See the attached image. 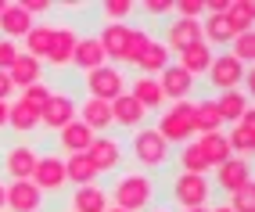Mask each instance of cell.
Here are the masks:
<instances>
[{
    "label": "cell",
    "mask_w": 255,
    "mask_h": 212,
    "mask_svg": "<svg viewBox=\"0 0 255 212\" xmlns=\"http://www.w3.org/2000/svg\"><path fill=\"white\" fill-rule=\"evenodd\" d=\"M155 202V180L147 173H126L112 187V205L123 212H147Z\"/></svg>",
    "instance_id": "obj_1"
},
{
    "label": "cell",
    "mask_w": 255,
    "mask_h": 212,
    "mask_svg": "<svg viewBox=\"0 0 255 212\" xmlns=\"http://www.w3.org/2000/svg\"><path fill=\"white\" fill-rule=\"evenodd\" d=\"M169 151H173V148L158 137L155 126H140L137 137H129V155H133V162L140 166V173L162 169V166L169 162Z\"/></svg>",
    "instance_id": "obj_2"
},
{
    "label": "cell",
    "mask_w": 255,
    "mask_h": 212,
    "mask_svg": "<svg viewBox=\"0 0 255 212\" xmlns=\"http://www.w3.org/2000/svg\"><path fill=\"white\" fill-rule=\"evenodd\" d=\"M155 130L169 148L173 144H191V137H194V101H176L173 108H165L158 115Z\"/></svg>",
    "instance_id": "obj_3"
},
{
    "label": "cell",
    "mask_w": 255,
    "mask_h": 212,
    "mask_svg": "<svg viewBox=\"0 0 255 212\" xmlns=\"http://www.w3.org/2000/svg\"><path fill=\"white\" fill-rule=\"evenodd\" d=\"M83 86H87V97H97V101L112 104L119 94H126V76H123V68H115V65H101L94 72H87Z\"/></svg>",
    "instance_id": "obj_4"
},
{
    "label": "cell",
    "mask_w": 255,
    "mask_h": 212,
    "mask_svg": "<svg viewBox=\"0 0 255 212\" xmlns=\"http://www.w3.org/2000/svg\"><path fill=\"white\" fill-rule=\"evenodd\" d=\"M212 198V184L205 176H194V173H180L173 180V202L180 209H205Z\"/></svg>",
    "instance_id": "obj_5"
},
{
    "label": "cell",
    "mask_w": 255,
    "mask_h": 212,
    "mask_svg": "<svg viewBox=\"0 0 255 212\" xmlns=\"http://www.w3.org/2000/svg\"><path fill=\"white\" fill-rule=\"evenodd\" d=\"M205 76L212 83V90H219V94H223V90H241V83L248 79V65H241L230 54H216Z\"/></svg>",
    "instance_id": "obj_6"
},
{
    "label": "cell",
    "mask_w": 255,
    "mask_h": 212,
    "mask_svg": "<svg viewBox=\"0 0 255 212\" xmlns=\"http://www.w3.org/2000/svg\"><path fill=\"white\" fill-rule=\"evenodd\" d=\"M32 187H36L40 194H58L65 184V158L58 155H36V166H32Z\"/></svg>",
    "instance_id": "obj_7"
},
{
    "label": "cell",
    "mask_w": 255,
    "mask_h": 212,
    "mask_svg": "<svg viewBox=\"0 0 255 212\" xmlns=\"http://www.w3.org/2000/svg\"><path fill=\"white\" fill-rule=\"evenodd\" d=\"M155 79H158L162 101H173V104H176V101H187V97H191V90H194V79L187 76L176 61H169V65L162 68V72H158Z\"/></svg>",
    "instance_id": "obj_8"
},
{
    "label": "cell",
    "mask_w": 255,
    "mask_h": 212,
    "mask_svg": "<svg viewBox=\"0 0 255 212\" xmlns=\"http://www.w3.org/2000/svg\"><path fill=\"white\" fill-rule=\"evenodd\" d=\"M87 158L97 169V176L101 173H119V166H123V144L115 137H94V144L87 148Z\"/></svg>",
    "instance_id": "obj_9"
},
{
    "label": "cell",
    "mask_w": 255,
    "mask_h": 212,
    "mask_svg": "<svg viewBox=\"0 0 255 212\" xmlns=\"http://www.w3.org/2000/svg\"><path fill=\"white\" fill-rule=\"evenodd\" d=\"M76 108H79V104L69 94H54V90H50V101L43 104V112H40V126H47V130L58 133V130H65L76 119Z\"/></svg>",
    "instance_id": "obj_10"
},
{
    "label": "cell",
    "mask_w": 255,
    "mask_h": 212,
    "mask_svg": "<svg viewBox=\"0 0 255 212\" xmlns=\"http://www.w3.org/2000/svg\"><path fill=\"white\" fill-rule=\"evenodd\" d=\"M79 43V32L72 25H54L50 32V50H47V61L54 68H69L72 65V50Z\"/></svg>",
    "instance_id": "obj_11"
},
{
    "label": "cell",
    "mask_w": 255,
    "mask_h": 212,
    "mask_svg": "<svg viewBox=\"0 0 255 212\" xmlns=\"http://www.w3.org/2000/svg\"><path fill=\"white\" fill-rule=\"evenodd\" d=\"M165 50H187V47H194V43H201V22H194V18H173L169 22V29H165Z\"/></svg>",
    "instance_id": "obj_12"
},
{
    "label": "cell",
    "mask_w": 255,
    "mask_h": 212,
    "mask_svg": "<svg viewBox=\"0 0 255 212\" xmlns=\"http://www.w3.org/2000/svg\"><path fill=\"white\" fill-rule=\"evenodd\" d=\"M76 119L87 126L90 133H108L112 130V108H108V101H97V97H87L76 108Z\"/></svg>",
    "instance_id": "obj_13"
},
{
    "label": "cell",
    "mask_w": 255,
    "mask_h": 212,
    "mask_svg": "<svg viewBox=\"0 0 255 212\" xmlns=\"http://www.w3.org/2000/svg\"><path fill=\"white\" fill-rule=\"evenodd\" d=\"M108 108H112V126H123V130H140L144 119H147V112L129 94H119Z\"/></svg>",
    "instance_id": "obj_14"
},
{
    "label": "cell",
    "mask_w": 255,
    "mask_h": 212,
    "mask_svg": "<svg viewBox=\"0 0 255 212\" xmlns=\"http://www.w3.org/2000/svg\"><path fill=\"white\" fill-rule=\"evenodd\" d=\"M43 194L32 187V180H11L7 184V209L11 212H40Z\"/></svg>",
    "instance_id": "obj_15"
},
{
    "label": "cell",
    "mask_w": 255,
    "mask_h": 212,
    "mask_svg": "<svg viewBox=\"0 0 255 212\" xmlns=\"http://www.w3.org/2000/svg\"><path fill=\"white\" fill-rule=\"evenodd\" d=\"M252 180V169H248V162L245 158H227L223 166H216V187L219 191H227V194H234L237 187H245Z\"/></svg>",
    "instance_id": "obj_16"
},
{
    "label": "cell",
    "mask_w": 255,
    "mask_h": 212,
    "mask_svg": "<svg viewBox=\"0 0 255 212\" xmlns=\"http://www.w3.org/2000/svg\"><path fill=\"white\" fill-rule=\"evenodd\" d=\"M32 166H36V151H32L29 144H11L4 151V173L11 176V180H29Z\"/></svg>",
    "instance_id": "obj_17"
},
{
    "label": "cell",
    "mask_w": 255,
    "mask_h": 212,
    "mask_svg": "<svg viewBox=\"0 0 255 212\" xmlns=\"http://www.w3.org/2000/svg\"><path fill=\"white\" fill-rule=\"evenodd\" d=\"M72 65L79 68V72H94V68L108 65L101 40H97V36H79V43H76V50H72Z\"/></svg>",
    "instance_id": "obj_18"
},
{
    "label": "cell",
    "mask_w": 255,
    "mask_h": 212,
    "mask_svg": "<svg viewBox=\"0 0 255 212\" xmlns=\"http://www.w3.org/2000/svg\"><path fill=\"white\" fill-rule=\"evenodd\" d=\"M32 25L36 22L22 11V4H4V11H0V36L4 40H25V32Z\"/></svg>",
    "instance_id": "obj_19"
},
{
    "label": "cell",
    "mask_w": 255,
    "mask_h": 212,
    "mask_svg": "<svg viewBox=\"0 0 255 212\" xmlns=\"http://www.w3.org/2000/svg\"><path fill=\"white\" fill-rule=\"evenodd\" d=\"M227 144H230V151H237V158L252 155V148H255V108H248L241 119L234 122V130H230V137H227Z\"/></svg>",
    "instance_id": "obj_20"
},
{
    "label": "cell",
    "mask_w": 255,
    "mask_h": 212,
    "mask_svg": "<svg viewBox=\"0 0 255 212\" xmlns=\"http://www.w3.org/2000/svg\"><path fill=\"white\" fill-rule=\"evenodd\" d=\"M129 25L126 22H108L105 29H101V47H105V58H112V61H119V65H123V58H126V43H129Z\"/></svg>",
    "instance_id": "obj_21"
},
{
    "label": "cell",
    "mask_w": 255,
    "mask_h": 212,
    "mask_svg": "<svg viewBox=\"0 0 255 212\" xmlns=\"http://www.w3.org/2000/svg\"><path fill=\"white\" fill-rule=\"evenodd\" d=\"M212 58H216V50H212V47L194 43V47H187V50H180V54H176V65H180L191 79H198V76H205V72H209Z\"/></svg>",
    "instance_id": "obj_22"
},
{
    "label": "cell",
    "mask_w": 255,
    "mask_h": 212,
    "mask_svg": "<svg viewBox=\"0 0 255 212\" xmlns=\"http://www.w3.org/2000/svg\"><path fill=\"white\" fill-rule=\"evenodd\" d=\"M94 137H97V133H90L79 119H72L65 130H58V144H61L65 155H87V148L94 144Z\"/></svg>",
    "instance_id": "obj_23"
},
{
    "label": "cell",
    "mask_w": 255,
    "mask_h": 212,
    "mask_svg": "<svg viewBox=\"0 0 255 212\" xmlns=\"http://www.w3.org/2000/svg\"><path fill=\"white\" fill-rule=\"evenodd\" d=\"M7 76L14 83V90H25V86H32V83H43V61L29 58V54H18L14 65L7 68Z\"/></svg>",
    "instance_id": "obj_24"
},
{
    "label": "cell",
    "mask_w": 255,
    "mask_h": 212,
    "mask_svg": "<svg viewBox=\"0 0 255 212\" xmlns=\"http://www.w3.org/2000/svg\"><path fill=\"white\" fill-rule=\"evenodd\" d=\"M126 94H129L133 101H137L144 112H155V108H162V104H165V101H162V90H158V79H155V76H137Z\"/></svg>",
    "instance_id": "obj_25"
},
{
    "label": "cell",
    "mask_w": 255,
    "mask_h": 212,
    "mask_svg": "<svg viewBox=\"0 0 255 212\" xmlns=\"http://www.w3.org/2000/svg\"><path fill=\"white\" fill-rule=\"evenodd\" d=\"M223 18H227V25H230L234 36L252 32L255 29V4H252V0H230L227 11H223Z\"/></svg>",
    "instance_id": "obj_26"
},
{
    "label": "cell",
    "mask_w": 255,
    "mask_h": 212,
    "mask_svg": "<svg viewBox=\"0 0 255 212\" xmlns=\"http://www.w3.org/2000/svg\"><path fill=\"white\" fill-rule=\"evenodd\" d=\"M194 144H198L201 155H205L209 169H216V166H223L227 158H234V151H230V144H227V137H223V133H201Z\"/></svg>",
    "instance_id": "obj_27"
},
{
    "label": "cell",
    "mask_w": 255,
    "mask_h": 212,
    "mask_svg": "<svg viewBox=\"0 0 255 212\" xmlns=\"http://www.w3.org/2000/svg\"><path fill=\"white\" fill-rule=\"evenodd\" d=\"M212 101H216V112H219V119H223V122H237V119L252 108V101H248L245 90H223V94L212 97Z\"/></svg>",
    "instance_id": "obj_28"
},
{
    "label": "cell",
    "mask_w": 255,
    "mask_h": 212,
    "mask_svg": "<svg viewBox=\"0 0 255 212\" xmlns=\"http://www.w3.org/2000/svg\"><path fill=\"white\" fill-rule=\"evenodd\" d=\"M165 65H169V50H165L162 40H151V43L144 47V54L133 61V68H137L140 76H158Z\"/></svg>",
    "instance_id": "obj_29"
},
{
    "label": "cell",
    "mask_w": 255,
    "mask_h": 212,
    "mask_svg": "<svg viewBox=\"0 0 255 212\" xmlns=\"http://www.w3.org/2000/svg\"><path fill=\"white\" fill-rule=\"evenodd\" d=\"M65 180L72 187H90V184H97V169L90 166L87 155H69L65 158Z\"/></svg>",
    "instance_id": "obj_30"
},
{
    "label": "cell",
    "mask_w": 255,
    "mask_h": 212,
    "mask_svg": "<svg viewBox=\"0 0 255 212\" xmlns=\"http://www.w3.org/2000/svg\"><path fill=\"white\" fill-rule=\"evenodd\" d=\"M105 209H108V191H105V187H97V184L76 187V194H72V212H105Z\"/></svg>",
    "instance_id": "obj_31"
},
{
    "label": "cell",
    "mask_w": 255,
    "mask_h": 212,
    "mask_svg": "<svg viewBox=\"0 0 255 212\" xmlns=\"http://www.w3.org/2000/svg\"><path fill=\"white\" fill-rule=\"evenodd\" d=\"M230 40H234V32H230L223 14H209L201 22V43L205 47H230Z\"/></svg>",
    "instance_id": "obj_32"
},
{
    "label": "cell",
    "mask_w": 255,
    "mask_h": 212,
    "mask_svg": "<svg viewBox=\"0 0 255 212\" xmlns=\"http://www.w3.org/2000/svg\"><path fill=\"white\" fill-rule=\"evenodd\" d=\"M50 32H54V25H50V22L32 25V29L25 32V50H22V54L36 58V61H47V50H50Z\"/></svg>",
    "instance_id": "obj_33"
},
{
    "label": "cell",
    "mask_w": 255,
    "mask_h": 212,
    "mask_svg": "<svg viewBox=\"0 0 255 212\" xmlns=\"http://www.w3.org/2000/svg\"><path fill=\"white\" fill-rule=\"evenodd\" d=\"M7 126L14 133H32V130H40V112H32L29 104L14 101V104H7Z\"/></svg>",
    "instance_id": "obj_34"
},
{
    "label": "cell",
    "mask_w": 255,
    "mask_h": 212,
    "mask_svg": "<svg viewBox=\"0 0 255 212\" xmlns=\"http://www.w3.org/2000/svg\"><path fill=\"white\" fill-rule=\"evenodd\" d=\"M219 126H223V119L216 112V101H194V133H219Z\"/></svg>",
    "instance_id": "obj_35"
},
{
    "label": "cell",
    "mask_w": 255,
    "mask_h": 212,
    "mask_svg": "<svg viewBox=\"0 0 255 212\" xmlns=\"http://www.w3.org/2000/svg\"><path fill=\"white\" fill-rule=\"evenodd\" d=\"M176 162H180V173H194V176L209 173V162H205V155L198 151V144H180Z\"/></svg>",
    "instance_id": "obj_36"
},
{
    "label": "cell",
    "mask_w": 255,
    "mask_h": 212,
    "mask_svg": "<svg viewBox=\"0 0 255 212\" xmlns=\"http://www.w3.org/2000/svg\"><path fill=\"white\" fill-rule=\"evenodd\" d=\"M230 58H237L241 65H248V61H255V29L252 32H241V36H234L230 40V50H227Z\"/></svg>",
    "instance_id": "obj_37"
},
{
    "label": "cell",
    "mask_w": 255,
    "mask_h": 212,
    "mask_svg": "<svg viewBox=\"0 0 255 212\" xmlns=\"http://www.w3.org/2000/svg\"><path fill=\"white\" fill-rule=\"evenodd\" d=\"M230 212H255V180H248L245 187L230 194Z\"/></svg>",
    "instance_id": "obj_38"
},
{
    "label": "cell",
    "mask_w": 255,
    "mask_h": 212,
    "mask_svg": "<svg viewBox=\"0 0 255 212\" xmlns=\"http://www.w3.org/2000/svg\"><path fill=\"white\" fill-rule=\"evenodd\" d=\"M18 101L29 104L32 112H43V104L50 101V86H47V83H32V86H25V90H22Z\"/></svg>",
    "instance_id": "obj_39"
},
{
    "label": "cell",
    "mask_w": 255,
    "mask_h": 212,
    "mask_svg": "<svg viewBox=\"0 0 255 212\" xmlns=\"http://www.w3.org/2000/svg\"><path fill=\"white\" fill-rule=\"evenodd\" d=\"M147 43H151L147 32H144V29H133V32H129V43H126V58H123V65H133V61L144 54Z\"/></svg>",
    "instance_id": "obj_40"
},
{
    "label": "cell",
    "mask_w": 255,
    "mask_h": 212,
    "mask_svg": "<svg viewBox=\"0 0 255 212\" xmlns=\"http://www.w3.org/2000/svg\"><path fill=\"white\" fill-rule=\"evenodd\" d=\"M133 11H137V4H129V0H112V4H105V18H112L119 25L123 18H129Z\"/></svg>",
    "instance_id": "obj_41"
},
{
    "label": "cell",
    "mask_w": 255,
    "mask_h": 212,
    "mask_svg": "<svg viewBox=\"0 0 255 212\" xmlns=\"http://www.w3.org/2000/svg\"><path fill=\"white\" fill-rule=\"evenodd\" d=\"M173 11H176V18H201L205 14V0H180V4H173Z\"/></svg>",
    "instance_id": "obj_42"
},
{
    "label": "cell",
    "mask_w": 255,
    "mask_h": 212,
    "mask_svg": "<svg viewBox=\"0 0 255 212\" xmlns=\"http://www.w3.org/2000/svg\"><path fill=\"white\" fill-rule=\"evenodd\" d=\"M18 54H22V50H18V43L0 36V72H7V68L14 65V58H18Z\"/></svg>",
    "instance_id": "obj_43"
},
{
    "label": "cell",
    "mask_w": 255,
    "mask_h": 212,
    "mask_svg": "<svg viewBox=\"0 0 255 212\" xmlns=\"http://www.w3.org/2000/svg\"><path fill=\"white\" fill-rule=\"evenodd\" d=\"M140 11H147V14H169L173 4H169V0H147V4H140Z\"/></svg>",
    "instance_id": "obj_44"
},
{
    "label": "cell",
    "mask_w": 255,
    "mask_h": 212,
    "mask_svg": "<svg viewBox=\"0 0 255 212\" xmlns=\"http://www.w3.org/2000/svg\"><path fill=\"white\" fill-rule=\"evenodd\" d=\"M11 94H14L11 76H7V72H0V101H11Z\"/></svg>",
    "instance_id": "obj_45"
},
{
    "label": "cell",
    "mask_w": 255,
    "mask_h": 212,
    "mask_svg": "<svg viewBox=\"0 0 255 212\" xmlns=\"http://www.w3.org/2000/svg\"><path fill=\"white\" fill-rule=\"evenodd\" d=\"M227 4H230V0H205V11H209V14H223Z\"/></svg>",
    "instance_id": "obj_46"
},
{
    "label": "cell",
    "mask_w": 255,
    "mask_h": 212,
    "mask_svg": "<svg viewBox=\"0 0 255 212\" xmlns=\"http://www.w3.org/2000/svg\"><path fill=\"white\" fill-rule=\"evenodd\" d=\"M7 126V101H0V130Z\"/></svg>",
    "instance_id": "obj_47"
},
{
    "label": "cell",
    "mask_w": 255,
    "mask_h": 212,
    "mask_svg": "<svg viewBox=\"0 0 255 212\" xmlns=\"http://www.w3.org/2000/svg\"><path fill=\"white\" fill-rule=\"evenodd\" d=\"M7 209V184H0V212Z\"/></svg>",
    "instance_id": "obj_48"
},
{
    "label": "cell",
    "mask_w": 255,
    "mask_h": 212,
    "mask_svg": "<svg viewBox=\"0 0 255 212\" xmlns=\"http://www.w3.org/2000/svg\"><path fill=\"white\" fill-rule=\"evenodd\" d=\"M209 212H230V205H216V209H209Z\"/></svg>",
    "instance_id": "obj_49"
},
{
    "label": "cell",
    "mask_w": 255,
    "mask_h": 212,
    "mask_svg": "<svg viewBox=\"0 0 255 212\" xmlns=\"http://www.w3.org/2000/svg\"><path fill=\"white\" fill-rule=\"evenodd\" d=\"M183 212H209V209H183Z\"/></svg>",
    "instance_id": "obj_50"
},
{
    "label": "cell",
    "mask_w": 255,
    "mask_h": 212,
    "mask_svg": "<svg viewBox=\"0 0 255 212\" xmlns=\"http://www.w3.org/2000/svg\"><path fill=\"white\" fill-rule=\"evenodd\" d=\"M105 212H123V209H115V205H108V209H105Z\"/></svg>",
    "instance_id": "obj_51"
},
{
    "label": "cell",
    "mask_w": 255,
    "mask_h": 212,
    "mask_svg": "<svg viewBox=\"0 0 255 212\" xmlns=\"http://www.w3.org/2000/svg\"><path fill=\"white\" fill-rule=\"evenodd\" d=\"M151 212H165V209H151Z\"/></svg>",
    "instance_id": "obj_52"
},
{
    "label": "cell",
    "mask_w": 255,
    "mask_h": 212,
    "mask_svg": "<svg viewBox=\"0 0 255 212\" xmlns=\"http://www.w3.org/2000/svg\"><path fill=\"white\" fill-rule=\"evenodd\" d=\"M0 11H4V0H0Z\"/></svg>",
    "instance_id": "obj_53"
}]
</instances>
